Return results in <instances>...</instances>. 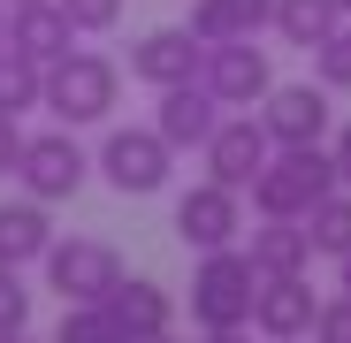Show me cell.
<instances>
[{
    "label": "cell",
    "mask_w": 351,
    "mask_h": 343,
    "mask_svg": "<svg viewBox=\"0 0 351 343\" xmlns=\"http://www.w3.org/2000/svg\"><path fill=\"white\" fill-rule=\"evenodd\" d=\"M0 46H8V8H0Z\"/></svg>",
    "instance_id": "obj_31"
},
{
    "label": "cell",
    "mask_w": 351,
    "mask_h": 343,
    "mask_svg": "<svg viewBox=\"0 0 351 343\" xmlns=\"http://www.w3.org/2000/svg\"><path fill=\"white\" fill-rule=\"evenodd\" d=\"M328 160H336V183H343V191H351V123H343V130H336V138H328Z\"/></svg>",
    "instance_id": "obj_28"
},
{
    "label": "cell",
    "mask_w": 351,
    "mask_h": 343,
    "mask_svg": "<svg viewBox=\"0 0 351 343\" xmlns=\"http://www.w3.org/2000/svg\"><path fill=\"white\" fill-rule=\"evenodd\" d=\"M107 313H114V328H123V335L138 343V335H168L176 298L160 290V282H145V275H123V282L107 290Z\"/></svg>",
    "instance_id": "obj_16"
},
{
    "label": "cell",
    "mask_w": 351,
    "mask_h": 343,
    "mask_svg": "<svg viewBox=\"0 0 351 343\" xmlns=\"http://www.w3.org/2000/svg\"><path fill=\"white\" fill-rule=\"evenodd\" d=\"M191 38L199 46H229V38H260L275 23V0H191Z\"/></svg>",
    "instance_id": "obj_15"
},
{
    "label": "cell",
    "mask_w": 351,
    "mask_h": 343,
    "mask_svg": "<svg viewBox=\"0 0 351 343\" xmlns=\"http://www.w3.org/2000/svg\"><path fill=\"white\" fill-rule=\"evenodd\" d=\"M114 99H123V69H114L107 53H92V46L62 53V62L46 69V114H53L62 130L107 123V114H114Z\"/></svg>",
    "instance_id": "obj_2"
},
{
    "label": "cell",
    "mask_w": 351,
    "mask_h": 343,
    "mask_svg": "<svg viewBox=\"0 0 351 343\" xmlns=\"http://www.w3.org/2000/svg\"><path fill=\"white\" fill-rule=\"evenodd\" d=\"M38 267H46L53 290H62V305H99L114 282H123V259H114L107 237H53Z\"/></svg>",
    "instance_id": "obj_5"
},
{
    "label": "cell",
    "mask_w": 351,
    "mask_h": 343,
    "mask_svg": "<svg viewBox=\"0 0 351 343\" xmlns=\"http://www.w3.org/2000/svg\"><path fill=\"white\" fill-rule=\"evenodd\" d=\"M313 84H321V92H351V31H343V23L313 46Z\"/></svg>",
    "instance_id": "obj_23"
},
{
    "label": "cell",
    "mask_w": 351,
    "mask_h": 343,
    "mask_svg": "<svg viewBox=\"0 0 351 343\" xmlns=\"http://www.w3.org/2000/svg\"><path fill=\"white\" fill-rule=\"evenodd\" d=\"M290 343H306V335H290Z\"/></svg>",
    "instance_id": "obj_36"
},
{
    "label": "cell",
    "mask_w": 351,
    "mask_h": 343,
    "mask_svg": "<svg viewBox=\"0 0 351 343\" xmlns=\"http://www.w3.org/2000/svg\"><path fill=\"white\" fill-rule=\"evenodd\" d=\"M53 343H130V335L114 328V313H107V298H99V305H62Z\"/></svg>",
    "instance_id": "obj_22"
},
{
    "label": "cell",
    "mask_w": 351,
    "mask_h": 343,
    "mask_svg": "<svg viewBox=\"0 0 351 343\" xmlns=\"http://www.w3.org/2000/svg\"><path fill=\"white\" fill-rule=\"evenodd\" d=\"M214 123H221V99L191 77V84H168L160 92V107H153V130L168 138V153H199L206 138H214Z\"/></svg>",
    "instance_id": "obj_13"
},
{
    "label": "cell",
    "mask_w": 351,
    "mask_h": 343,
    "mask_svg": "<svg viewBox=\"0 0 351 343\" xmlns=\"http://www.w3.org/2000/svg\"><path fill=\"white\" fill-rule=\"evenodd\" d=\"M31 328V290H23V267H0V335H23Z\"/></svg>",
    "instance_id": "obj_25"
},
{
    "label": "cell",
    "mask_w": 351,
    "mask_h": 343,
    "mask_svg": "<svg viewBox=\"0 0 351 343\" xmlns=\"http://www.w3.org/2000/svg\"><path fill=\"white\" fill-rule=\"evenodd\" d=\"M199 62H206V46L191 38V23H160V31H145V38L130 46V77H138V84H153V92L191 84V77H199Z\"/></svg>",
    "instance_id": "obj_11"
},
{
    "label": "cell",
    "mask_w": 351,
    "mask_h": 343,
    "mask_svg": "<svg viewBox=\"0 0 351 343\" xmlns=\"http://www.w3.org/2000/svg\"><path fill=\"white\" fill-rule=\"evenodd\" d=\"M84 176H92V153H84L69 130H38V138H23V153H16V183H23L38 206L77 199Z\"/></svg>",
    "instance_id": "obj_4"
},
{
    "label": "cell",
    "mask_w": 351,
    "mask_h": 343,
    "mask_svg": "<svg viewBox=\"0 0 351 343\" xmlns=\"http://www.w3.org/2000/svg\"><path fill=\"white\" fill-rule=\"evenodd\" d=\"M199 343H252V328H206Z\"/></svg>",
    "instance_id": "obj_29"
},
{
    "label": "cell",
    "mask_w": 351,
    "mask_h": 343,
    "mask_svg": "<svg viewBox=\"0 0 351 343\" xmlns=\"http://www.w3.org/2000/svg\"><path fill=\"white\" fill-rule=\"evenodd\" d=\"M31 107H46V69L0 46V114H31Z\"/></svg>",
    "instance_id": "obj_20"
},
{
    "label": "cell",
    "mask_w": 351,
    "mask_h": 343,
    "mask_svg": "<svg viewBox=\"0 0 351 343\" xmlns=\"http://www.w3.org/2000/svg\"><path fill=\"white\" fill-rule=\"evenodd\" d=\"M46 244H53V221L31 191L0 206V267H31V259H46Z\"/></svg>",
    "instance_id": "obj_17"
},
{
    "label": "cell",
    "mask_w": 351,
    "mask_h": 343,
    "mask_svg": "<svg viewBox=\"0 0 351 343\" xmlns=\"http://www.w3.org/2000/svg\"><path fill=\"white\" fill-rule=\"evenodd\" d=\"M69 23H77V38H99V31H114L123 23V0H53Z\"/></svg>",
    "instance_id": "obj_24"
},
{
    "label": "cell",
    "mask_w": 351,
    "mask_h": 343,
    "mask_svg": "<svg viewBox=\"0 0 351 343\" xmlns=\"http://www.w3.org/2000/svg\"><path fill=\"white\" fill-rule=\"evenodd\" d=\"M313 313H321V298H313L306 275H260V290H252V328H260L267 343L313 335Z\"/></svg>",
    "instance_id": "obj_12"
},
{
    "label": "cell",
    "mask_w": 351,
    "mask_h": 343,
    "mask_svg": "<svg viewBox=\"0 0 351 343\" xmlns=\"http://www.w3.org/2000/svg\"><path fill=\"white\" fill-rule=\"evenodd\" d=\"M313 343H351V298H328L313 313Z\"/></svg>",
    "instance_id": "obj_26"
},
{
    "label": "cell",
    "mask_w": 351,
    "mask_h": 343,
    "mask_svg": "<svg viewBox=\"0 0 351 343\" xmlns=\"http://www.w3.org/2000/svg\"><path fill=\"white\" fill-rule=\"evenodd\" d=\"M138 343H176V335H138Z\"/></svg>",
    "instance_id": "obj_32"
},
{
    "label": "cell",
    "mask_w": 351,
    "mask_h": 343,
    "mask_svg": "<svg viewBox=\"0 0 351 343\" xmlns=\"http://www.w3.org/2000/svg\"><path fill=\"white\" fill-rule=\"evenodd\" d=\"M328 191H336L328 145H275L267 168L252 176V214H260V221H306Z\"/></svg>",
    "instance_id": "obj_1"
},
{
    "label": "cell",
    "mask_w": 351,
    "mask_h": 343,
    "mask_svg": "<svg viewBox=\"0 0 351 343\" xmlns=\"http://www.w3.org/2000/svg\"><path fill=\"white\" fill-rule=\"evenodd\" d=\"M176 237H184V252H221L245 237V191L229 183H191L184 199H176Z\"/></svg>",
    "instance_id": "obj_8"
},
{
    "label": "cell",
    "mask_w": 351,
    "mask_h": 343,
    "mask_svg": "<svg viewBox=\"0 0 351 343\" xmlns=\"http://www.w3.org/2000/svg\"><path fill=\"white\" fill-rule=\"evenodd\" d=\"M328 99L336 92H321V84H275L260 99V130L275 145H328V130H336V107Z\"/></svg>",
    "instance_id": "obj_9"
},
{
    "label": "cell",
    "mask_w": 351,
    "mask_h": 343,
    "mask_svg": "<svg viewBox=\"0 0 351 343\" xmlns=\"http://www.w3.org/2000/svg\"><path fill=\"white\" fill-rule=\"evenodd\" d=\"M0 8H31V0H0Z\"/></svg>",
    "instance_id": "obj_33"
},
{
    "label": "cell",
    "mask_w": 351,
    "mask_h": 343,
    "mask_svg": "<svg viewBox=\"0 0 351 343\" xmlns=\"http://www.w3.org/2000/svg\"><path fill=\"white\" fill-rule=\"evenodd\" d=\"M306 237H313V252H328V259H343V252H351V191H343V183L306 214Z\"/></svg>",
    "instance_id": "obj_21"
},
{
    "label": "cell",
    "mask_w": 351,
    "mask_h": 343,
    "mask_svg": "<svg viewBox=\"0 0 351 343\" xmlns=\"http://www.w3.org/2000/svg\"><path fill=\"white\" fill-rule=\"evenodd\" d=\"M336 8H343V16H351V0H336Z\"/></svg>",
    "instance_id": "obj_35"
},
{
    "label": "cell",
    "mask_w": 351,
    "mask_h": 343,
    "mask_svg": "<svg viewBox=\"0 0 351 343\" xmlns=\"http://www.w3.org/2000/svg\"><path fill=\"white\" fill-rule=\"evenodd\" d=\"M0 343H31V335H0Z\"/></svg>",
    "instance_id": "obj_34"
},
{
    "label": "cell",
    "mask_w": 351,
    "mask_h": 343,
    "mask_svg": "<svg viewBox=\"0 0 351 343\" xmlns=\"http://www.w3.org/2000/svg\"><path fill=\"white\" fill-rule=\"evenodd\" d=\"M168 138L145 123V130H107V145H99V176L123 191V199H153V191H168Z\"/></svg>",
    "instance_id": "obj_7"
},
{
    "label": "cell",
    "mask_w": 351,
    "mask_h": 343,
    "mask_svg": "<svg viewBox=\"0 0 351 343\" xmlns=\"http://www.w3.org/2000/svg\"><path fill=\"white\" fill-rule=\"evenodd\" d=\"M245 259L260 275H306L313 267V237H306V221H260L252 244H245Z\"/></svg>",
    "instance_id": "obj_18"
},
{
    "label": "cell",
    "mask_w": 351,
    "mask_h": 343,
    "mask_svg": "<svg viewBox=\"0 0 351 343\" xmlns=\"http://www.w3.org/2000/svg\"><path fill=\"white\" fill-rule=\"evenodd\" d=\"M252 290H260V267L245 259V244L199 252V267H191V320L199 328H252Z\"/></svg>",
    "instance_id": "obj_3"
},
{
    "label": "cell",
    "mask_w": 351,
    "mask_h": 343,
    "mask_svg": "<svg viewBox=\"0 0 351 343\" xmlns=\"http://www.w3.org/2000/svg\"><path fill=\"white\" fill-rule=\"evenodd\" d=\"M336 23H343L336 0H275V23H267V31H275L282 46H306V53H313Z\"/></svg>",
    "instance_id": "obj_19"
},
{
    "label": "cell",
    "mask_w": 351,
    "mask_h": 343,
    "mask_svg": "<svg viewBox=\"0 0 351 343\" xmlns=\"http://www.w3.org/2000/svg\"><path fill=\"white\" fill-rule=\"evenodd\" d=\"M336 290H343V298H351V252H343V259H336Z\"/></svg>",
    "instance_id": "obj_30"
},
{
    "label": "cell",
    "mask_w": 351,
    "mask_h": 343,
    "mask_svg": "<svg viewBox=\"0 0 351 343\" xmlns=\"http://www.w3.org/2000/svg\"><path fill=\"white\" fill-rule=\"evenodd\" d=\"M199 84L221 99V114H245V107H260L275 92V62H267L260 38H229V46H206Z\"/></svg>",
    "instance_id": "obj_6"
},
{
    "label": "cell",
    "mask_w": 351,
    "mask_h": 343,
    "mask_svg": "<svg viewBox=\"0 0 351 343\" xmlns=\"http://www.w3.org/2000/svg\"><path fill=\"white\" fill-rule=\"evenodd\" d=\"M199 153H206V176H214V183H229V191H252V176L267 168L275 138L260 130V114H221V123H214V138H206Z\"/></svg>",
    "instance_id": "obj_10"
},
{
    "label": "cell",
    "mask_w": 351,
    "mask_h": 343,
    "mask_svg": "<svg viewBox=\"0 0 351 343\" xmlns=\"http://www.w3.org/2000/svg\"><path fill=\"white\" fill-rule=\"evenodd\" d=\"M16 153H23V114H0V176H16Z\"/></svg>",
    "instance_id": "obj_27"
},
{
    "label": "cell",
    "mask_w": 351,
    "mask_h": 343,
    "mask_svg": "<svg viewBox=\"0 0 351 343\" xmlns=\"http://www.w3.org/2000/svg\"><path fill=\"white\" fill-rule=\"evenodd\" d=\"M8 46L23 53V62L53 69L62 53H77V23L53 8V0H31V8H8Z\"/></svg>",
    "instance_id": "obj_14"
}]
</instances>
